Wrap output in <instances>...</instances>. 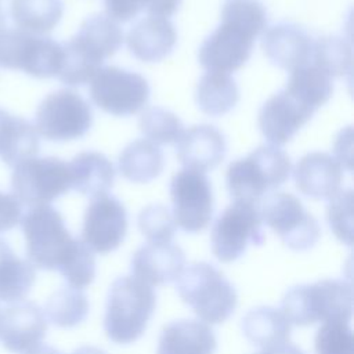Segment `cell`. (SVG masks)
I'll return each mask as SVG.
<instances>
[{
	"instance_id": "d4e9b609",
	"label": "cell",
	"mask_w": 354,
	"mask_h": 354,
	"mask_svg": "<svg viewBox=\"0 0 354 354\" xmlns=\"http://www.w3.org/2000/svg\"><path fill=\"white\" fill-rule=\"evenodd\" d=\"M241 326L245 337L264 350L288 343L292 324L281 310L261 306L249 310L243 315Z\"/></svg>"
},
{
	"instance_id": "8992f818",
	"label": "cell",
	"mask_w": 354,
	"mask_h": 354,
	"mask_svg": "<svg viewBox=\"0 0 354 354\" xmlns=\"http://www.w3.org/2000/svg\"><path fill=\"white\" fill-rule=\"evenodd\" d=\"M264 28L221 10L220 25L202 43L198 58L207 72L231 73L250 58L254 40Z\"/></svg>"
},
{
	"instance_id": "2e32d148",
	"label": "cell",
	"mask_w": 354,
	"mask_h": 354,
	"mask_svg": "<svg viewBox=\"0 0 354 354\" xmlns=\"http://www.w3.org/2000/svg\"><path fill=\"white\" fill-rule=\"evenodd\" d=\"M314 113L282 90L263 104L259 112V127L271 145L279 147L290 141Z\"/></svg>"
},
{
	"instance_id": "f35d334b",
	"label": "cell",
	"mask_w": 354,
	"mask_h": 354,
	"mask_svg": "<svg viewBox=\"0 0 354 354\" xmlns=\"http://www.w3.org/2000/svg\"><path fill=\"white\" fill-rule=\"evenodd\" d=\"M353 205L354 195L350 188L339 189L326 207V220L335 236L346 243H353Z\"/></svg>"
},
{
	"instance_id": "44dd1931",
	"label": "cell",
	"mask_w": 354,
	"mask_h": 354,
	"mask_svg": "<svg viewBox=\"0 0 354 354\" xmlns=\"http://www.w3.org/2000/svg\"><path fill=\"white\" fill-rule=\"evenodd\" d=\"M126 43L137 59L160 62L174 50L177 32L169 18L148 15L131 26Z\"/></svg>"
},
{
	"instance_id": "d590c367",
	"label": "cell",
	"mask_w": 354,
	"mask_h": 354,
	"mask_svg": "<svg viewBox=\"0 0 354 354\" xmlns=\"http://www.w3.org/2000/svg\"><path fill=\"white\" fill-rule=\"evenodd\" d=\"M106 15L118 22H127L141 11L149 15L169 18L181 4V0H104Z\"/></svg>"
},
{
	"instance_id": "5bb4252c",
	"label": "cell",
	"mask_w": 354,
	"mask_h": 354,
	"mask_svg": "<svg viewBox=\"0 0 354 354\" xmlns=\"http://www.w3.org/2000/svg\"><path fill=\"white\" fill-rule=\"evenodd\" d=\"M127 227L123 203L112 195H100L91 198L84 212L82 241L93 253L108 254L124 241Z\"/></svg>"
},
{
	"instance_id": "8d00e7d4",
	"label": "cell",
	"mask_w": 354,
	"mask_h": 354,
	"mask_svg": "<svg viewBox=\"0 0 354 354\" xmlns=\"http://www.w3.org/2000/svg\"><path fill=\"white\" fill-rule=\"evenodd\" d=\"M137 224L151 243L171 242L177 227L170 210L159 203L145 206L138 214Z\"/></svg>"
},
{
	"instance_id": "d6986e66",
	"label": "cell",
	"mask_w": 354,
	"mask_h": 354,
	"mask_svg": "<svg viewBox=\"0 0 354 354\" xmlns=\"http://www.w3.org/2000/svg\"><path fill=\"white\" fill-rule=\"evenodd\" d=\"M176 153L184 169L205 173L218 166L227 153L224 134L210 124H195L183 131Z\"/></svg>"
},
{
	"instance_id": "3957f363",
	"label": "cell",
	"mask_w": 354,
	"mask_h": 354,
	"mask_svg": "<svg viewBox=\"0 0 354 354\" xmlns=\"http://www.w3.org/2000/svg\"><path fill=\"white\" fill-rule=\"evenodd\" d=\"M281 311L290 324L348 321L353 315V288L343 279H321L290 288L281 300Z\"/></svg>"
},
{
	"instance_id": "1f68e13d",
	"label": "cell",
	"mask_w": 354,
	"mask_h": 354,
	"mask_svg": "<svg viewBox=\"0 0 354 354\" xmlns=\"http://www.w3.org/2000/svg\"><path fill=\"white\" fill-rule=\"evenodd\" d=\"M44 317L58 328H73L82 324L88 314L87 296L76 288L62 286L47 299Z\"/></svg>"
},
{
	"instance_id": "d6a6232c",
	"label": "cell",
	"mask_w": 354,
	"mask_h": 354,
	"mask_svg": "<svg viewBox=\"0 0 354 354\" xmlns=\"http://www.w3.org/2000/svg\"><path fill=\"white\" fill-rule=\"evenodd\" d=\"M102 68V61L88 53L75 37L62 43V64L57 77L66 86L88 83Z\"/></svg>"
},
{
	"instance_id": "e0dca14e",
	"label": "cell",
	"mask_w": 354,
	"mask_h": 354,
	"mask_svg": "<svg viewBox=\"0 0 354 354\" xmlns=\"http://www.w3.org/2000/svg\"><path fill=\"white\" fill-rule=\"evenodd\" d=\"M130 268L134 278L149 286L166 285L181 275L185 268V254L171 242H149L134 252Z\"/></svg>"
},
{
	"instance_id": "f546056e",
	"label": "cell",
	"mask_w": 354,
	"mask_h": 354,
	"mask_svg": "<svg viewBox=\"0 0 354 354\" xmlns=\"http://www.w3.org/2000/svg\"><path fill=\"white\" fill-rule=\"evenodd\" d=\"M73 37L102 62L115 55L123 44V30L105 14L86 18Z\"/></svg>"
},
{
	"instance_id": "836d02e7",
	"label": "cell",
	"mask_w": 354,
	"mask_h": 354,
	"mask_svg": "<svg viewBox=\"0 0 354 354\" xmlns=\"http://www.w3.org/2000/svg\"><path fill=\"white\" fill-rule=\"evenodd\" d=\"M314 66L328 76H344L351 72L353 51L350 43L340 36H324L313 43Z\"/></svg>"
},
{
	"instance_id": "ee69618b",
	"label": "cell",
	"mask_w": 354,
	"mask_h": 354,
	"mask_svg": "<svg viewBox=\"0 0 354 354\" xmlns=\"http://www.w3.org/2000/svg\"><path fill=\"white\" fill-rule=\"evenodd\" d=\"M72 354H106V353L94 346H82V347L76 348Z\"/></svg>"
},
{
	"instance_id": "ab89813d",
	"label": "cell",
	"mask_w": 354,
	"mask_h": 354,
	"mask_svg": "<svg viewBox=\"0 0 354 354\" xmlns=\"http://www.w3.org/2000/svg\"><path fill=\"white\" fill-rule=\"evenodd\" d=\"M59 272L69 286L80 290L87 288L94 281V277H95L94 253L82 241L76 253L59 270Z\"/></svg>"
},
{
	"instance_id": "4fadbf2b",
	"label": "cell",
	"mask_w": 354,
	"mask_h": 354,
	"mask_svg": "<svg viewBox=\"0 0 354 354\" xmlns=\"http://www.w3.org/2000/svg\"><path fill=\"white\" fill-rule=\"evenodd\" d=\"M173 218L183 231H203L212 221L214 201L212 184L205 173L183 169L170 181Z\"/></svg>"
},
{
	"instance_id": "f1b7e54d",
	"label": "cell",
	"mask_w": 354,
	"mask_h": 354,
	"mask_svg": "<svg viewBox=\"0 0 354 354\" xmlns=\"http://www.w3.org/2000/svg\"><path fill=\"white\" fill-rule=\"evenodd\" d=\"M239 100L235 80L223 72H207L196 86L195 101L198 108L209 116L228 113Z\"/></svg>"
},
{
	"instance_id": "52a82bcc",
	"label": "cell",
	"mask_w": 354,
	"mask_h": 354,
	"mask_svg": "<svg viewBox=\"0 0 354 354\" xmlns=\"http://www.w3.org/2000/svg\"><path fill=\"white\" fill-rule=\"evenodd\" d=\"M11 194L22 205H50L72 189L69 163L55 156L29 158L12 167Z\"/></svg>"
},
{
	"instance_id": "ba28073f",
	"label": "cell",
	"mask_w": 354,
	"mask_h": 354,
	"mask_svg": "<svg viewBox=\"0 0 354 354\" xmlns=\"http://www.w3.org/2000/svg\"><path fill=\"white\" fill-rule=\"evenodd\" d=\"M61 64L62 44L55 40L21 29H4L0 33V66L46 79L57 76Z\"/></svg>"
},
{
	"instance_id": "603a6c76",
	"label": "cell",
	"mask_w": 354,
	"mask_h": 354,
	"mask_svg": "<svg viewBox=\"0 0 354 354\" xmlns=\"http://www.w3.org/2000/svg\"><path fill=\"white\" fill-rule=\"evenodd\" d=\"M39 134L35 126L21 116L11 115L0 108V158L14 167L36 156L39 152Z\"/></svg>"
},
{
	"instance_id": "9c48e42d",
	"label": "cell",
	"mask_w": 354,
	"mask_h": 354,
	"mask_svg": "<svg viewBox=\"0 0 354 354\" xmlns=\"http://www.w3.org/2000/svg\"><path fill=\"white\" fill-rule=\"evenodd\" d=\"M93 124L90 104L76 91L61 88L48 94L37 106L35 129L48 141L82 138Z\"/></svg>"
},
{
	"instance_id": "277c9868",
	"label": "cell",
	"mask_w": 354,
	"mask_h": 354,
	"mask_svg": "<svg viewBox=\"0 0 354 354\" xmlns=\"http://www.w3.org/2000/svg\"><path fill=\"white\" fill-rule=\"evenodd\" d=\"M19 223L26 256L35 268L59 271L82 243V239L71 235L61 213L50 205L29 207Z\"/></svg>"
},
{
	"instance_id": "cb8c5ba5",
	"label": "cell",
	"mask_w": 354,
	"mask_h": 354,
	"mask_svg": "<svg viewBox=\"0 0 354 354\" xmlns=\"http://www.w3.org/2000/svg\"><path fill=\"white\" fill-rule=\"evenodd\" d=\"M69 169L72 189L80 192L82 195L90 198L105 195L113 185V165L101 152H80L72 159Z\"/></svg>"
},
{
	"instance_id": "9a60e30c",
	"label": "cell",
	"mask_w": 354,
	"mask_h": 354,
	"mask_svg": "<svg viewBox=\"0 0 354 354\" xmlns=\"http://www.w3.org/2000/svg\"><path fill=\"white\" fill-rule=\"evenodd\" d=\"M47 332V319L41 308L32 301H18L3 310L0 339L6 350L26 354L41 344Z\"/></svg>"
},
{
	"instance_id": "e575fe53",
	"label": "cell",
	"mask_w": 354,
	"mask_h": 354,
	"mask_svg": "<svg viewBox=\"0 0 354 354\" xmlns=\"http://www.w3.org/2000/svg\"><path fill=\"white\" fill-rule=\"evenodd\" d=\"M140 131L153 144L177 142L184 131V124L177 115L160 106L147 108L138 120Z\"/></svg>"
},
{
	"instance_id": "bcb514c9",
	"label": "cell",
	"mask_w": 354,
	"mask_h": 354,
	"mask_svg": "<svg viewBox=\"0 0 354 354\" xmlns=\"http://www.w3.org/2000/svg\"><path fill=\"white\" fill-rule=\"evenodd\" d=\"M1 313H3V310L0 308V325H1Z\"/></svg>"
},
{
	"instance_id": "8fae6325",
	"label": "cell",
	"mask_w": 354,
	"mask_h": 354,
	"mask_svg": "<svg viewBox=\"0 0 354 354\" xmlns=\"http://www.w3.org/2000/svg\"><path fill=\"white\" fill-rule=\"evenodd\" d=\"M260 216L292 250L311 249L319 239L321 228L299 198L288 192H271L261 203Z\"/></svg>"
},
{
	"instance_id": "60d3db41",
	"label": "cell",
	"mask_w": 354,
	"mask_h": 354,
	"mask_svg": "<svg viewBox=\"0 0 354 354\" xmlns=\"http://www.w3.org/2000/svg\"><path fill=\"white\" fill-rule=\"evenodd\" d=\"M22 217V205L12 194L0 191V232L14 228Z\"/></svg>"
},
{
	"instance_id": "5b68a950",
	"label": "cell",
	"mask_w": 354,
	"mask_h": 354,
	"mask_svg": "<svg viewBox=\"0 0 354 354\" xmlns=\"http://www.w3.org/2000/svg\"><path fill=\"white\" fill-rule=\"evenodd\" d=\"M177 293L205 324L227 321L238 301L232 283L205 261L192 263L183 270L177 279Z\"/></svg>"
},
{
	"instance_id": "484cf974",
	"label": "cell",
	"mask_w": 354,
	"mask_h": 354,
	"mask_svg": "<svg viewBox=\"0 0 354 354\" xmlns=\"http://www.w3.org/2000/svg\"><path fill=\"white\" fill-rule=\"evenodd\" d=\"M36 281V268L29 260L21 259L0 238V300L22 301Z\"/></svg>"
},
{
	"instance_id": "f6af8a7d",
	"label": "cell",
	"mask_w": 354,
	"mask_h": 354,
	"mask_svg": "<svg viewBox=\"0 0 354 354\" xmlns=\"http://www.w3.org/2000/svg\"><path fill=\"white\" fill-rule=\"evenodd\" d=\"M6 29V14L3 11V8L0 7V33Z\"/></svg>"
},
{
	"instance_id": "7402d4cb",
	"label": "cell",
	"mask_w": 354,
	"mask_h": 354,
	"mask_svg": "<svg viewBox=\"0 0 354 354\" xmlns=\"http://www.w3.org/2000/svg\"><path fill=\"white\" fill-rule=\"evenodd\" d=\"M216 348L217 340L207 324L177 319L162 329L156 354H214Z\"/></svg>"
},
{
	"instance_id": "b9f144b4",
	"label": "cell",
	"mask_w": 354,
	"mask_h": 354,
	"mask_svg": "<svg viewBox=\"0 0 354 354\" xmlns=\"http://www.w3.org/2000/svg\"><path fill=\"white\" fill-rule=\"evenodd\" d=\"M256 354H304V351L288 342V343H283L281 346H275V347H271V348H264L263 351L256 353Z\"/></svg>"
},
{
	"instance_id": "4316f807",
	"label": "cell",
	"mask_w": 354,
	"mask_h": 354,
	"mask_svg": "<svg viewBox=\"0 0 354 354\" xmlns=\"http://www.w3.org/2000/svg\"><path fill=\"white\" fill-rule=\"evenodd\" d=\"M119 171L131 183H149L159 177L165 169L162 149L148 141L136 140L119 155Z\"/></svg>"
},
{
	"instance_id": "7bdbcfd3",
	"label": "cell",
	"mask_w": 354,
	"mask_h": 354,
	"mask_svg": "<svg viewBox=\"0 0 354 354\" xmlns=\"http://www.w3.org/2000/svg\"><path fill=\"white\" fill-rule=\"evenodd\" d=\"M26 354H62V353H59L54 347H50V346H46V344H39L37 347L32 348Z\"/></svg>"
},
{
	"instance_id": "4dcf8cb0",
	"label": "cell",
	"mask_w": 354,
	"mask_h": 354,
	"mask_svg": "<svg viewBox=\"0 0 354 354\" xmlns=\"http://www.w3.org/2000/svg\"><path fill=\"white\" fill-rule=\"evenodd\" d=\"M283 90L315 112L332 97L333 83L332 77L317 66L304 65L292 71Z\"/></svg>"
},
{
	"instance_id": "7c38bea8",
	"label": "cell",
	"mask_w": 354,
	"mask_h": 354,
	"mask_svg": "<svg viewBox=\"0 0 354 354\" xmlns=\"http://www.w3.org/2000/svg\"><path fill=\"white\" fill-rule=\"evenodd\" d=\"M149 94V84L144 76L119 66H104L90 80L93 102L115 116L137 113L147 105Z\"/></svg>"
},
{
	"instance_id": "ac0fdd59",
	"label": "cell",
	"mask_w": 354,
	"mask_h": 354,
	"mask_svg": "<svg viewBox=\"0 0 354 354\" xmlns=\"http://www.w3.org/2000/svg\"><path fill=\"white\" fill-rule=\"evenodd\" d=\"M261 47L271 64L290 72L308 65L313 54L310 35L301 26L290 22H281L266 29Z\"/></svg>"
},
{
	"instance_id": "30bf717a",
	"label": "cell",
	"mask_w": 354,
	"mask_h": 354,
	"mask_svg": "<svg viewBox=\"0 0 354 354\" xmlns=\"http://www.w3.org/2000/svg\"><path fill=\"white\" fill-rule=\"evenodd\" d=\"M264 242L263 220L256 205L234 202L223 210L213 224L210 246L221 263L239 259L249 245L260 246Z\"/></svg>"
},
{
	"instance_id": "7a4b0ae2",
	"label": "cell",
	"mask_w": 354,
	"mask_h": 354,
	"mask_svg": "<svg viewBox=\"0 0 354 354\" xmlns=\"http://www.w3.org/2000/svg\"><path fill=\"white\" fill-rule=\"evenodd\" d=\"M290 171L292 162L286 152L274 145H261L228 166L227 189L234 202L257 206L264 195L289 178Z\"/></svg>"
},
{
	"instance_id": "74e56055",
	"label": "cell",
	"mask_w": 354,
	"mask_h": 354,
	"mask_svg": "<svg viewBox=\"0 0 354 354\" xmlns=\"http://www.w3.org/2000/svg\"><path fill=\"white\" fill-rule=\"evenodd\" d=\"M315 354H354V336L348 321L322 322L314 339Z\"/></svg>"
},
{
	"instance_id": "6da1fadb",
	"label": "cell",
	"mask_w": 354,
	"mask_h": 354,
	"mask_svg": "<svg viewBox=\"0 0 354 354\" xmlns=\"http://www.w3.org/2000/svg\"><path fill=\"white\" fill-rule=\"evenodd\" d=\"M156 307L152 286L134 277L112 282L106 296L104 330L116 344H130L145 332Z\"/></svg>"
},
{
	"instance_id": "83f0119b",
	"label": "cell",
	"mask_w": 354,
	"mask_h": 354,
	"mask_svg": "<svg viewBox=\"0 0 354 354\" xmlns=\"http://www.w3.org/2000/svg\"><path fill=\"white\" fill-rule=\"evenodd\" d=\"M10 15L17 29L41 36L59 24L64 3L62 0H11Z\"/></svg>"
},
{
	"instance_id": "ffe728a7",
	"label": "cell",
	"mask_w": 354,
	"mask_h": 354,
	"mask_svg": "<svg viewBox=\"0 0 354 354\" xmlns=\"http://www.w3.org/2000/svg\"><path fill=\"white\" fill-rule=\"evenodd\" d=\"M293 178L303 195L313 199H329L340 189L343 170L332 155L310 152L296 163Z\"/></svg>"
}]
</instances>
